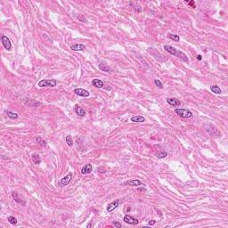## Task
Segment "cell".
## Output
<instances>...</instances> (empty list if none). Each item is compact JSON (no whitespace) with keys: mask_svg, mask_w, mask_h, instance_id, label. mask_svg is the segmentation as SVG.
Here are the masks:
<instances>
[{"mask_svg":"<svg viewBox=\"0 0 228 228\" xmlns=\"http://www.w3.org/2000/svg\"><path fill=\"white\" fill-rule=\"evenodd\" d=\"M5 114L8 117V118L11 119V120H16V119H18V117H19L17 113H15V112H10V110H5Z\"/></svg>","mask_w":228,"mask_h":228,"instance_id":"d6986e66","label":"cell"},{"mask_svg":"<svg viewBox=\"0 0 228 228\" xmlns=\"http://www.w3.org/2000/svg\"><path fill=\"white\" fill-rule=\"evenodd\" d=\"M97 171L100 172V173H104V172L106 171V169H105V168H103V167H99L97 168Z\"/></svg>","mask_w":228,"mask_h":228,"instance_id":"f1b7e54d","label":"cell"},{"mask_svg":"<svg viewBox=\"0 0 228 228\" xmlns=\"http://www.w3.org/2000/svg\"><path fill=\"white\" fill-rule=\"evenodd\" d=\"M175 112L181 118H184V119H188V118H192L193 117V112L191 110H187V109H176L175 110Z\"/></svg>","mask_w":228,"mask_h":228,"instance_id":"6da1fadb","label":"cell"},{"mask_svg":"<svg viewBox=\"0 0 228 228\" xmlns=\"http://www.w3.org/2000/svg\"><path fill=\"white\" fill-rule=\"evenodd\" d=\"M92 165L91 164H86L85 166H83L82 168H81V174L82 175H87V174H90L92 172Z\"/></svg>","mask_w":228,"mask_h":228,"instance_id":"ba28073f","label":"cell"},{"mask_svg":"<svg viewBox=\"0 0 228 228\" xmlns=\"http://www.w3.org/2000/svg\"><path fill=\"white\" fill-rule=\"evenodd\" d=\"M154 83H155V85L157 86V87H159V88H163V84L161 82V80L155 79L154 80Z\"/></svg>","mask_w":228,"mask_h":228,"instance_id":"83f0119b","label":"cell"},{"mask_svg":"<svg viewBox=\"0 0 228 228\" xmlns=\"http://www.w3.org/2000/svg\"><path fill=\"white\" fill-rule=\"evenodd\" d=\"M134 9L135 10V11H137V12H141L142 11V9H141V7H140V6H135V7H134Z\"/></svg>","mask_w":228,"mask_h":228,"instance_id":"d6a6232c","label":"cell"},{"mask_svg":"<svg viewBox=\"0 0 228 228\" xmlns=\"http://www.w3.org/2000/svg\"><path fill=\"white\" fill-rule=\"evenodd\" d=\"M66 143L69 146H72L73 145V140H72V137L71 135H67L66 136Z\"/></svg>","mask_w":228,"mask_h":228,"instance_id":"d4e9b609","label":"cell"},{"mask_svg":"<svg viewBox=\"0 0 228 228\" xmlns=\"http://www.w3.org/2000/svg\"><path fill=\"white\" fill-rule=\"evenodd\" d=\"M36 141L38 142V144H39L41 147H46V144H46V140H44L41 136H38V137L36 138Z\"/></svg>","mask_w":228,"mask_h":228,"instance_id":"44dd1931","label":"cell"},{"mask_svg":"<svg viewBox=\"0 0 228 228\" xmlns=\"http://www.w3.org/2000/svg\"><path fill=\"white\" fill-rule=\"evenodd\" d=\"M123 220L125 221L127 224H129V225H135L138 224V220L136 218H135V217L129 216V215H126V216L124 217V218H123Z\"/></svg>","mask_w":228,"mask_h":228,"instance_id":"8992f818","label":"cell"},{"mask_svg":"<svg viewBox=\"0 0 228 228\" xmlns=\"http://www.w3.org/2000/svg\"><path fill=\"white\" fill-rule=\"evenodd\" d=\"M92 84H93L94 87H97V88H103V82L102 81L101 79H97V78L93 79Z\"/></svg>","mask_w":228,"mask_h":228,"instance_id":"ac0fdd59","label":"cell"},{"mask_svg":"<svg viewBox=\"0 0 228 228\" xmlns=\"http://www.w3.org/2000/svg\"><path fill=\"white\" fill-rule=\"evenodd\" d=\"M71 178H72V174L69 173L67 176H65L64 177H63L60 181H59L58 184L60 185V186H61V187L66 186V185H68L70 184V182L71 181Z\"/></svg>","mask_w":228,"mask_h":228,"instance_id":"3957f363","label":"cell"},{"mask_svg":"<svg viewBox=\"0 0 228 228\" xmlns=\"http://www.w3.org/2000/svg\"><path fill=\"white\" fill-rule=\"evenodd\" d=\"M91 226H92V225H91V224H89V225H87V227H91Z\"/></svg>","mask_w":228,"mask_h":228,"instance_id":"d590c367","label":"cell"},{"mask_svg":"<svg viewBox=\"0 0 228 228\" xmlns=\"http://www.w3.org/2000/svg\"><path fill=\"white\" fill-rule=\"evenodd\" d=\"M12 196L14 198V200L17 203H20V204H22V205H25V201H23L22 199L18 196V193L16 192H13L12 193Z\"/></svg>","mask_w":228,"mask_h":228,"instance_id":"2e32d148","label":"cell"},{"mask_svg":"<svg viewBox=\"0 0 228 228\" xmlns=\"http://www.w3.org/2000/svg\"><path fill=\"white\" fill-rule=\"evenodd\" d=\"M74 110H75L76 114L78 115V116H80V117H83V116H85V115H86V110H85L84 109L81 107V106L78 105V104L75 105Z\"/></svg>","mask_w":228,"mask_h":228,"instance_id":"9c48e42d","label":"cell"},{"mask_svg":"<svg viewBox=\"0 0 228 228\" xmlns=\"http://www.w3.org/2000/svg\"><path fill=\"white\" fill-rule=\"evenodd\" d=\"M210 90H211L213 93L217 94V95L222 93V90H221V88L218 86H211L210 87Z\"/></svg>","mask_w":228,"mask_h":228,"instance_id":"cb8c5ba5","label":"cell"},{"mask_svg":"<svg viewBox=\"0 0 228 228\" xmlns=\"http://www.w3.org/2000/svg\"><path fill=\"white\" fill-rule=\"evenodd\" d=\"M78 20H80V21H81V22H87V20L84 18V16H83L82 14H80V15H78Z\"/></svg>","mask_w":228,"mask_h":228,"instance_id":"f546056e","label":"cell"},{"mask_svg":"<svg viewBox=\"0 0 228 228\" xmlns=\"http://www.w3.org/2000/svg\"><path fill=\"white\" fill-rule=\"evenodd\" d=\"M74 93H75L77 95H78V96H82V97H88L89 95H90V93H89L88 91L83 88L74 89Z\"/></svg>","mask_w":228,"mask_h":228,"instance_id":"5b68a950","label":"cell"},{"mask_svg":"<svg viewBox=\"0 0 228 228\" xmlns=\"http://www.w3.org/2000/svg\"><path fill=\"white\" fill-rule=\"evenodd\" d=\"M167 103L171 106H174V107H176V106H179L181 103L180 101H178L176 98H168L167 99Z\"/></svg>","mask_w":228,"mask_h":228,"instance_id":"7c38bea8","label":"cell"},{"mask_svg":"<svg viewBox=\"0 0 228 228\" xmlns=\"http://www.w3.org/2000/svg\"><path fill=\"white\" fill-rule=\"evenodd\" d=\"M113 225H114V226H116V227H118V228H120L121 227V224L119 223V222H117V221L113 223Z\"/></svg>","mask_w":228,"mask_h":228,"instance_id":"1f68e13d","label":"cell"},{"mask_svg":"<svg viewBox=\"0 0 228 228\" xmlns=\"http://www.w3.org/2000/svg\"><path fill=\"white\" fill-rule=\"evenodd\" d=\"M32 161H33L34 164H36V165H38V164L41 163V159H40V157L38 154H33L32 155Z\"/></svg>","mask_w":228,"mask_h":228,"instance_id":"603a6c76","label":"cell"},{"mask_svg":"<svg viewBox=\"0 0 228 228\" xmlns=\"http://www.w3.org/2000/svg\"><path fill=\"white\" fill-rule=\"evenodd\" d=\"M71 50L72 51H84L86 50V46L83 44H75L71 46Z\"/></svg>","mask_w":228,"mask_h":228,"instance_id":"4fadbf2b","label":"cell"},{"mask_svg":"<svg viewBox=\"0 0 228 228\" xmlns=\"http://www.w3.org/2000/svg\"><path fill=\"white\" fill-rule=\"evenodd\" d=\"M1 39H2V44H3V46H4V47H5V50H7V51L11 50L12 44H11V41H10L9 38H7L5 35H2Z\"/></svg>","mask_w":228,"mask_h":228,"instance_id":"277c9868","label":"cell"},{"mask_svg":"<svg viewBox=\"0 0 228 228\" xmlns=\"http://www.w3.org/2000/svg\"><path fill=\"white\" fill-rule=\"evenodd\" d=\"M7 220L9 221V223L11 224V225H16V224H17V219L14 217H13V216H10L7 218Z\"/></svg>","mask_w":228,"mask_h":228,"instance_id":"484cf974","label":"cell"},{"mask_svg":"<svg viewBox=\"0 0 228 228\" xmlns=\"http://www.w3.org/2000/svg\"><path fill=\"white\" fill-rule=\"evenodd\" d=\"M119 202H120V201H119V200H116V201H114L110 202V204H108L107 212H110V211H112V210H114L115 208L119 206Z\"/></svg>","mask_w":228,"mask_h":228,"instance_id":"8fae6325","label":"cell"},{"mask_svg":"<svg viewBox=\"0 0 228 228\" xmlns=\"http://www.w3.org/2000/svg\"><path fill=\"white\" fill-rule=\"evenodd\" d=\"M197 59H198V60H199V61H201V60H202V56H201V55H200V54H198V55H197Z\"/></svg>","mask_w":228,"mask_h":228,"instance_id":"e575fe53","label":"cell"},{"mask_svg":"<svg viewBox=\"0 0 228 228\" xmlns=\"http://www.w3.org/2000/svg\"><path fill=\"white\" fill-rule=\"evenodd\" d=\"M132 122H136V123H142L145 121V119L143 116H134L130 119Z\"/></svg>","mask_w":228,"mask_h":228,"instance_id":"e0dca14e","label":"cell"},{"mask_svg":"<svg viewBox=\"0 0 228 228\" xmlns=\"http://www.w3.org/2000/svg\"><path fill=\"white\" fill-rule=\"evenodd\" d=\"M169 38H171L172 40H174V41H179V39H180L179 36L176 35V34H170Z\"/></svg>","mask_w":228,"mask_h":228,"instance_id":"4316f807","label":"cell"},{"mask_svg":"<svg viewBox=\"0 0 228 228\" xmlns=\"http://www.w3.org/2000/svg\"><path fill=\"white\" fill-rule=\"evenodd\" d=\"M176 57L179 58V60L182 61H184V63H188V57L186 56V54H184L182 51H177V54H176Z\"/></svg>","mask_w":228,"mask_h":228,"instance_id":"5bb4252c","label":"cell"},{"mask_svg":"<svg viewBox=\"0 0 228 228\" xmlns=\"http://www.w3.org/2000/svg\"><path fill=\"white\" fill-rule=\"evenodd\" d=\"M155 223H156V221L155 220H151V221H149V225H155Z\"/></svg>","mask_w":228,"mask_h":228,"instance_id":"836d02e7","label":"cell"},{"mask_svg":"<svg viewBox=\"0 0 228 228\" xmlns=\"http://www.w3.org/2000/svg\"><path fill=\"white\" fill-rule=\"evenodd\" d=\"M155 156L159 158V159H162V158H166L168 156V153L165 151H159V152L155 153Z\"/></svg>","mask_w":228,"mask_h":228,"instance_id":"7402d4cb","label":"cell"},{"mask_svg":"<svg viewBox=\"0 0 228 228\" xmlns=\"http://www.w3.org/2000/svg\"><path fill=\"white\" fill-rule=\"evenodd\" d=\"M188 5H191V6H193V8H195V7H196V5H195V2H194V1H190V2H188Z\"/></svg>","mask_w":228,"mask_h":228,"instance_id":"4dcf8cb0","label":"cell"},{"mask_svg":"<svg viewBox=\"0 0 228 228\" xmlns=\"http://www.w3.org/2000/svg\"><path fill=\"white\" fill-rule=\"evenodd\" d=\"M164 50L171 55H174V56H176V54H177V51H178L177 49H176L174 46H168V45H165V46H164Z\"/></svg>","mask_w":228,"mask_h":228,"instance_id":"52a82bcc","label":"cell"},{"mask_svg":"<svg viewBox=\"0 0 228 228\" xmlns=\"http://www.w3.org/2000/svg\"><path fill=\"white\" fill-rule=\"evenodd\" d=\"M57 85V80L56 79H42L38 82V86L40 87H54Z\"/></svg>","mask_w":228,"mask_h":228,"instance_id":"7a4b0ae2","label":"cell"},{"mask_svg":"<svg viewBox=\"0 0 228 228\" xmlns=\"http://www.w3.org/2000/svg\"><path fill=\"white\" fill-rule=\"evenodd\" d=\"M25 103H26V105H29L30 106V107H38V106H40L42 105V103H40V102L38 101H34V100H26L25 101Z\"/></svg>","mask_w":228,"mask_h":228,"instance_id":"30bf717a","label":"cell"},{"mask_svg":"<svg viewBox=\"0 0 228 228\" xmlns=\"http://www.w3.org/2000/svg\"><path fill=\"white\" fill-rule=\"evenodd\" d=\"M99 69L101 70V71H103L104 72H110L112 71V69H110V67L107 65V64H103V63H100L99 64Z\"/></svg>","mask_w":228,"mask_h":228,"instance_id":"ffe728a7","label":"cell"},{"mask_svg":"<svg viewBox=\"0 0 228 228\" xmlns=\"http://www.w3.org/2000/svg\"><path fill=\"white\" fill-rule=\"evenodd\" d=\"M126 184L131 185V186H139V185L143 184V183L138 179H133V180H130V181H127V182L126 183Z\"/></svg>","mask_w":228,"mask_h":228,"instance_id":"9a60e30c","label":"cell"}]
</instances>
